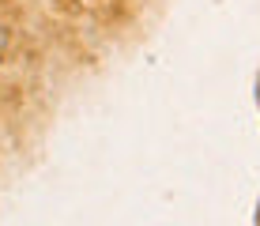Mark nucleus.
Returning <instances> with one entry per match:
<instances>
[{
    "label": "nucleus",
    "instance_id": "f257e3e1",
    "mask_svg": "<svg viewBox=\"0 0 260 226\" xmlns=\"http://www.w3.org/2000/svg\"><path fill=\"white\" fill-rule=\"evenodd\" d=\"M4 45H8V30L0 26V57H4Z\"/></svg>",
    "mask_w": 260,
    "mask_h": 226
}]
</instances>
